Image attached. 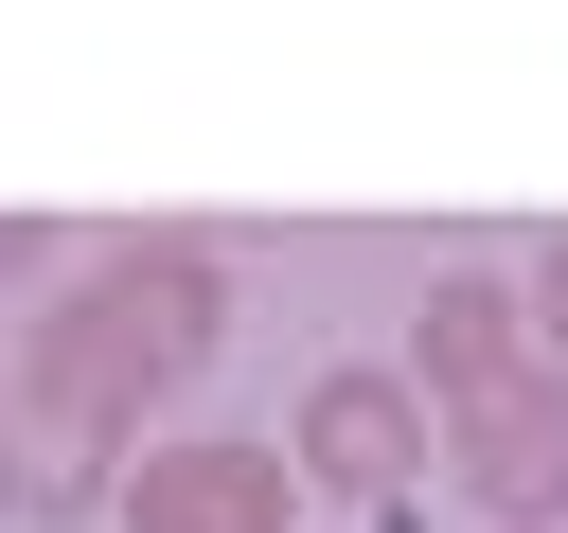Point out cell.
Here are the masks:
<instances>
[{
	"label": "cell",
	"mask_w": 568,
	"mask_h": 533,
	"mask_svg": "<svg viewBox=\"0 0 568 533\" xmlns=\"http://www.w3.org/2000/svg\"><path fill=\"white\" fill-rule=\"evenodd\" d=\"M532 355H550V373H568V231H550V249H532Z\"/></svg>",
	"instance_id": "cell-7"
},
{
	"label": "cell",
	"mask_w": 568,
	"mask_h": 533,
	"mask_svg": "<svg viewBox=\"0 0 568 533\" xmlns=\"http://www.w3.org/2000/svg\"><path fill=\"white\" fill-rule=\"evenodd\" d=\"M444 480H462L479 515L550 533V515H568V373H515V391L444 409Z\"/></svg>",
	"instance_id": "cell-3"
},
{
	"label": "cell",
	"mask_w": 568,
	"mask_h": 533,
	"mask_svg": "<svg viewBox=\"0 0 568 533\" xmlns=\"http://www.w3.org/2000/svg\"><path fill=\"white\" fill-rule=\"evenodd\" d=\"M284 462H302V497H408V480L444 462V409H426L408 373H373V355H337V373L302 391V426H284Z\"/></svg>",
	"instance_id": "cell-2"
},
{
	"label": "cell",
	"mask_w": 568,
	"mask_h": 533,
	"mask_svg": "<svg viewBox=\"0 0 568 533\" xmlns=\"http://www.w3.org/2000/svg\"><path fill=\"white\" fill-rule=\"evenodd\" d=\"M515 373H550V355H532V284L444 266L426 320H408V391H426V409H479V391H515Z\"/></svg>",
	"instance_id": "cell-5"
},
{
	"label": "cell",
	"mask_w": 568,
	"mask_h": 533,
	"mask_svg": "<svg viewBox=\"0 0 568 533\" xmlns=\"http://www.w3.org/2000/svg\"><path fill=\"white\" fill-rule=\"evenodd\" d=\"M284 515H302V462L284 444L195 426V444H142L124 462V533H284Z\"/></svg>",
	"instance_id": "cell-4"
},
{
	"label": "cell",
	"mask_w": 568,
	"mask_h": 533,
	"mask_svg": "<svg viewBox=\"0 0 568 533\" xmlns=\"http://www.w3.org/2000/svg\"><path fill=\"white\" fill-rule=\"evenodd\" d=\"M106 266H124V302L160 320V355H178V373L231 338V266H213V249H178V231H160V249H106Z\"/></svg>",
	"instance_id": "cell-6"
},
{
	"label": "cell",
	"mask_w": 568,
	"mask_h": 533,
	"mask_svg": "<svg viewBox=\"0 0 568 533\" xmlns=\"http://www.w3.org/2000/svg\"><path fill=\"white\" fill-rule=\"evenodd\" d=\"M18 391H36V426H53V444H142V409L178 391V355H160V320L124 302V266H89V284L36 320Z\"/></svg>",
	"instance_id": "cell-1"
}]
</instances>
